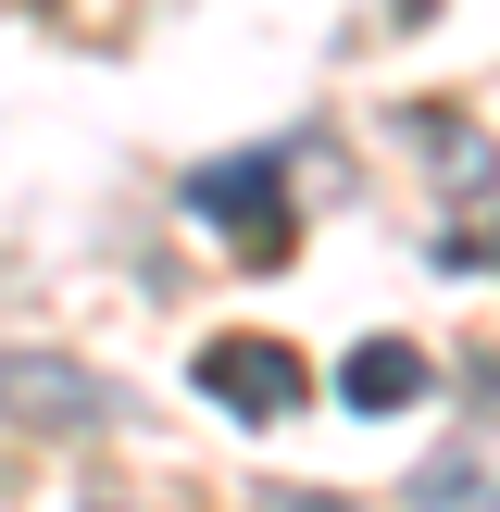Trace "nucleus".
Masks as SVG:
<instances>
[{
	"label": "nucleus",
	"instance_id": "obj_4",
	"mask_svg": "<svg viewBox=\"0 0 500 512\" xmlns=\"http://www.w3.org/2000/svg\"><path fill=\"white\" fill-rule=\"evenodd\" d=\"M338 400H350V413H400V400H425V350L413 338H363L338 363Z\"/></svg>",
	"mask_w": 500,
	"mask_h": 512
},
{
	"label": "nucleus",
	"instance_id": "obj_1",
	"mask_svg": "<svg viewBox=\"0 0 500 512\" xmlns=\"http://www.w3.org/2000/svg\"><path fill=\"white\" fill-rule=\"evenodd\" d=\"M188 213L213 225V238H238L250 263H275V250H288V150H250V163H200V175H188Z\"/></svg>",
	"mask_w": 500,
	"mask_h": 512
},
{
	"label": "nucleus",
	"instance_id": "obj_5",
	"mask_svg": "<svg viewBox=\"0 0 500 512\" xmlns=\"http://www.w3.org/2000/svg\"><path fill=\"white\" fill-rule=\"evenodd\" d=\"M250 512H350V500H325V488H263Z\"/></svg>",
	"mask_w": 500,
	"mask_h": 512
},
{
	"label": "nucleus",
	"instance_id": "obj_6",
	"mask_svg": "<svg viewBox=\"0 0 500 512\" xmlns=\"http://www.w3.org/2000/svg\"><path fill=\"white\" fill-rule=\"evenodd\" d=\"M488 263H500V238H488Z\"/></svg>",
	"mask_w": 500,
	"mask_h": 512
},
{
	"label": "nucleus",
	"instance_id": "obj_7",
	"mask_svg": "<svg viewBox=\"0 0 500 512\" xmlns=\"http://www.w3.org/2000/svg\"><path fill=\"white\" fill-rule=\"evenodd\" d=\"M88 512H113V500H88Z\"/></svg>",
	"mask_w": 500,
	"mask_h": 512
},
{
	"label": "nucleus",
	"instance_id": "obj_3",
	"mask_svg": "<svg viewBox=\"0 0 500 512\" xmlns=\"http://www.w3.org/2000/svg\"><path fill=\"white\" fill-rule=\"evenodd\" d=\"M113 400L63 363H0V425H100Z\"/></svg>",
	"mask_w": 500,
	"mask_h": 512
},
{
	"label": "nucleus",
	"instance_id": "obj_2",
	"mask_svg": "<svg viewBox=\"0 0 500 512\" xmlns=\"http://www.w3.org/2000/svg\"><path fill=\"white\" fill-rule=\"evenodd\" d=\"M200 388H213V413H238V425H288L300 413V350L288 338H213L200 350Z\"/></svg>",
	"mask_w": 500,
	"mask_h": 512
}]
</instances>
